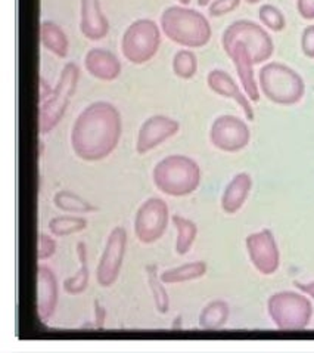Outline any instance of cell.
<instances>
[{
  "instance_id": "1",
  "label": "cell",
  "mask_w": 314,
  "mask_h": 353,
  "mask_svg": "<svg viewBox=\"0 0 314 353\" xmlns=\"http://www.w3.org/2000/svg\"><path fill=\"white\" fill-rule=\"evenodd\" d=\"M121 116L112 103L96 101L80 112L71 130V147L85 161L107 159L117 148Z\"/></svg>"
},
{
  "instance_id": "2",
  "label": "cell",
  "mask_w": 314,
  "mask_h": 353,
  "mask_svg": "<svg viewBox=\"0 0 314 353\" xmlns=\"http://www.w3.org/2000/svg\"><path fill=\"white\" fill-rule=\"evenodd\" d=\"M160 24L167 39L185 48H204L213 34L208 19L198 10L185 6L167 8Z\"/></svg>"
},
{
  "instance_id": "3",
  "label": "cell",
  "mask_w": 314,
  "mask_h": 353,
  "mask_svg": "<svg viewBox=\"0 0 314 353\" xmlns=\"http://www.w3.org/2000/svg\"><path fill=\"white\" fill-rule=\"evenodd\" d=\"M152 181L161 192L171 196L192 194L201 182L200 165L186 155H169L156 163Z\"/></svg>"
},
{
  "instance_id": "4",
  "label": "cell",
  "mask_w": 314,
  "mask_h": 353,
  "mask_svg": "<svg viewBox=\"0 0 314 353\" xmlns=\"http://www.w3.org/2000/svg\"><path fill=\"white\" fill-rule=\"evenodd\" d=\"M260 88L266 98L279 105H294L304 97V80L280 62H269L260 70Z\"/></svg>"
},
{
  "instance_id": "5",
  "label": "cell",
  "mask_w": 314,
  "mask_h": 353,
  "mask_svg": "<svg viewBox=\"0 0 314 353\" xmlns=\"http://www.w3.org/2000/svg\"><path fill=\"white\" fill-rule=\"evenodd\" d=\"M269 315L282 331L304 330L313 316L310 299L295 292L275 293L267 302Z\"/></svg>"
},
{
  "instance_id": "6",
  "label": "cell",
  "mask_w": 314,
  "mask_h": 353,
  "mask_svg": "<svg viewBox=\"0 0 314 353\" xmlns=\"http://www.w3.org/2000/svg\"><path fill=\"white\" fill-rule=\"evenodd\" d=\"M80 79V70L74 62H68L61 72V79L56 88L52 92V95L40 103L39 108V132L41 134L50 133L58 123L64 117L67 111L68 102L74 95L77 89V83Z\"/></svg>"
},
{
  "instance_id": "7",
  "label": "cell",
  "mask_w": 314,
  "mask_h": 353,
  "mask_svg": "<svg viewBox=\"0 0 314 353\" xmlns=\"http://www.w3.org/2000/svg\"><path fill=\"white\" fill-rule=\"evenodd\" d=\"M161 45L160 27L152 19H136L125 28L121 39V52L132 64H145L155 57Z\"/></svg>"
},
{
  "instance_id": "8",
  "label": "cell",
  "mask_w": 314,
  "mask_h": 353,
  "mask_svg": "<svg viewBox=\"0 0 314 353\" xmlns=\"http://www.w3.org/2000/svg\"><path fill=\"white\" fill-rule=\"evenodd\" d=\"M222 45L224 50L233 45H242L249 52L254 64H261V62L270 59L275 50L273 40L267 31L253 21L247 19L236 21L224 30Z\"/></svg>"
},
{
  "instance_id": "9",
  "label": "cell",
  "mask_w": 314,
  "mask_h": 353,
  "mask_svg": "<svg viewBox=\"0 0 314 353\" xmlns=\"http://www.w3.org/2000/svg\"><path fill=\"white\" fill-rule=\"evenodd\" d=\"M169 207L165 201L152 196L146 200L134 217V234L143 244H152L164 235L169 225Z\"/></svg>"
},
{
  "instance_id": "10",
  "label": "cell",
  "mask_w": 314,
  "mask_h": 353,
  "mask_svg": "<svg viewBox=\"0 0 314 353\" xmlns=\"http://www.w3.org/2000/svg\"><path fill=\"white\" fill-rule=\"evenodd\" d=\"M251 132L244 120L235 116H220L214 120L209 139L216 148L224 152H238L249 143Z\"/></svg>"
},
{
  "instance_id": "11",
  "label": "cell",
  "mask_w": 314,
  "mask_h": 353,
  "mask_svg": "<svg viewBox=\"0 0 314 353\" xmlns=\"http://www.w3.org/2000/svg\"><path fill=\"white\" fill-rule=\"evenodd\" d=\"M127 245V232L123 226L114 228L96 269V279L101 287H111L117 281Z\"/></svg>"
},
{
  "instance_id": "12",
  "label": "cell",
  "mask_w": 314,
  "mask_h": 353,
  "mask_svg": "<svg viewBox=\"0 0 314 353\" xmlns=\"http://www.w3.org/2000/svg\"><path fill=\"white\" fill-rule=\"evenodd\" d=\"M247 250L251 263L260 274L273 275L280 265L279 247L270 230H263L247 236Z\"/></svg>"
},
{
  "instance_id": "13",
  "label": "cell",
  "mask_w": 314,
  "mask_h": 353,
  "mask_svg": "<svg viewBox=\"0 0 314 353\" xmlns=\"http://www.w3.org/2000/svg\"><path fill=\"white\" fill-rule=\"evenodd\" d=\"M179 129V123L167 116H152L146 119L138 133L136 151L140 155L146 154L155 147H158L164 141L174 137Z\"/></svg>"
},
{
  "instance_id": "14",
  "label": "cell",
  "mask_w": 314,
  "mask_h": 353,
  "mask_svg": "<svg viewBox=\"0 0 314 353\" xmlns=\"http://www.w3.org/2000/svg\"><path fill=\"white\" fill-rule=\"evenodd\" d=\"M207 83H208V88L213 92H216L217 95L233 99L238 105L242 108L245 117L249 121L254 120L255 114L249 103V98L247 97V93H244L239 89L238 83L233 80L232 76L229 74V72H226L223 70H213L207 77Z\"/></svg>"
},
{
  "instance_id": "15",
  "label": "cell",
  "mask_w": 314,
  "mask_h": 353,
  "mask_svg": "<svg viewBox=\"0 0 314 353\" xmlns=\"http://www.w3.org/2000/svg\"><path fill=\"white\" fill-rule=\"evenodd\" d=\"M58 281L49 266L37 268V314L39 318L48 323L54 315L58 305Z\"/></svg>"
},
{
  "instance_id": "16",
  "label": "cell",
  "mask_w": 314,
  "mask_h": 353,
  "mask_svg": "<svg viewBox=\"0 0 314 353\" xmlns=\"http://www.w3.org/2000/svg\"><path fill=\"white\" fill-rule=\"evenodd\" d=\"M224 52L230 57V59L233 61L239 80H240V83H242L244 92L247 93L249 101L258 102L260 92H258V85H257L255 76H254V65L255 64H254L253 58H251L249 52L242 45H233L232 48H229Z\"/></svg>"
},
{
  "instance_id": "17",
  "label": "cell",
  "mask_w": 314,
  "mask_h": 353,
  "mask_svg": "<svg viewBox=\"0 0 314 353\" xmlns=\"http://www.w3.org/2000/svg\"><path fill=\"white\" fill-rule=\"evenodd\" d=\"M81 34L89 40H101L107 37L109 24L103 15L99 0H81Z\"/></svg>"
},
{
  "instance_id": "18",
  "label": "cell",
  "mask_w": 314,
  "mask_h": 353,
  "mask_svg": "<svg viewBox=\"0 0 314 353\" xmlns=\"http://www.w3.org/2000/svg\"><path fill=\"white\" fill-rule=\"evenodd\" d=\"M86 70L102 81H112L120 76L121 64L112 52L101 48L90 49L85 58Z\"/></svg>"
},
{
  "instance_id": "19",
  "label": "cell",
  "mask_w": 314,
  "mask_h": 353,
  "mask_svg": "<svg viewBox=\"0 0 314 353\" xmlns=\"http://www.w3.org/2000/svg\"><path fill=\"white\" fill-rule=\"evenodd\" d=\"M253 188V179L245 172L238 173L235 178L229 182L222 196V207L227 214H235L240 210L248 199L249 191Z\"/></svg>"
},
{
  "instance_id": "20",
  "label": "cell",
  "mask_w": 314,
  "mask_h": 353,
  "mask_svg": "<svg viewBox=\"0 0 314 353\" xmlns=\"http://www.w3.org/2000/svg\"><path fill=\"white\" fill-rule=\"evenodd\" d=\"M40 41L45 49L59 58H65L68 55V39L62 28L52 21H43L40 24Z\"/></svg>"
},
{
  "instance_id": "21",
  "label": "cell",
  "mask_w": 314,
  "mask_h": 353,
  "mask_svg": "<svg viewBox=\"0 0 314 353\" xmlns=\"http://www.w3.org/2000/svg\"><path fill=\"white\" fill-rule=\"evenodd\" d=\"M207 274V263L205 262H191L174 269H169L160 275L164 284H179L198 279Z\"/></svg>"
},
{
  "instance_id": "22",
  "label": "cell",
  "mask_w": 314,
  "mask_h": 353,
  "mask_svg": "<svg viewBox=\"0 0 314 353\" xmlns=\"http://www.w3.org/2000/svg\"><path fill=\"white\" fill-rule=\"evenodd\" d=\"M171 222L177 230V240H176V252L177 254L185 256L189 253L191 247L195 241L196 234H198V226L195 222L186 219L179 214H174L171 217Z\"/></svg>"
},
{
  "instance_id": "23",
  "label": "cell",
  "mask_w": 314,
  "mask_h": 353,
  "mask_svg": "<svg viewBox=\"0 0 314 353\" xmlns=\"http://www.w3.org/2000/svg\"><path fill=\"white\" fill-rule=\"evenodd\" d=\"M77 254L80 261V271L71 278H67L64 281V290L71 294L76 296L85 292L89 284V268H87V248L85 243H77Z\"/></svg>"
},
{
  "instance_id": "24",
  "label": "cell",
  "mask_w": 314,
  "mask_h": 353,
  "mask_svg": "<svg viewBox=\"0 0 314 353\" xmlns=\"http://www.w3.org/2000/svg\"><path fill=\"white\" fill-rule=\"evenodd\" d=\"M230 309L223 300H214L207 305L200 315V325L204 330H218L222 328L229 319Z\"/></svg>"
},
{
  "instance_id": "25",
  "label": "cell",
  "mask_w": 314,
  "mask_h": 353,
  "mask_svg": "<svg viewBox=\"0 0 314 353\" xmlns=\"http://www.w3.org/2000/svg\"><path fill=\"white\" fill-rule=\"evenodd\" d=\"M54 204L62 212H70V213H92L96 212V207L92 205L85 199H81L80 195L62 190L55 194L54 196Z\"/></svg>"
},
{
  "instance_id": "26",
  "label": "cell",
  "mask_w": 314,
  "mask_h": 353,
  "mask_svg": "<svg viewBox=\"0 0 314 353\" xmlns=\"http://www.w3.org/2000/svg\"><path fill=\"white\" fill-rule=\"evenodd\" d=\"M87 221L78 216H58L50 219L49 231L55 236H67L86 230Z\"/></svg>"
},
{
  "instance_id": "27",
  "label": "cell",
  "mask_w": 314,
  "mask_h": 353,
  "mask_svg": "<svg viewBox=\"0 0 314 353\" xmlns=\"http://www.w3.org/2000/svg\"><path fill=\"white\" fill-rule=\"evenodd\" d=\"M146 275H148V284H149L156 309H158L160 314H167L170 307V300H169V296H167V292L163 285L164 283L161 281L158 274H156V265L146 266Z\"/></svg>"
},
{
  "instance_id": "28",
  "label": "cell",
  "mask_w": 314,
  "mask_h": 353,
  "mask_svg": "<svg viewBox=\"0 0 314 353\" xmlns=\"http://www.w3.org/2000/svg\"><path fill=\"white\" fill-rule=\"evenodd\" d=\"M198 59L192 50L180 49L173 58V71L177 77L189 80L196 74Z\"/></svg>"
},
{
  "instance_id": "29",
  "label": "cell",
  "mask_w": 314,
  "mask_h": 353,
  "mask_svg": "<svg viewBox=\"0 0 314 353\" xmlns=\"http://www.w3.org/2000/svg\"><path fill=\"white\" fill-rule=\"evenodd\" d=\"M258 17L260 21L263 23L267 28H270L271 31H282L286 26V21L284 14L280 10L273 6V5H263L258 10Z\"/></svg>"
},
{
  "instance_id": "30",
  "label": "cell",
  "mask_w": 314,
  "mask_h": 353,
  "mask_svg": "<svg viewBox=\"0 0 314 353\" xmlns=\"http://www.w3.org/2000/svg\"><path fill=\"white\" fill-rule=\"evenodd\" d=\"M56 252V243L52 236L46 234H39L37 238V259L39 261H46Z\"/></svg>"
},
{
  "instance_id": "31",
  "label": "cell",
  "mask_w": 314,
  "mask_h": 353,
  "mask_svg": "<svg viewBox=\"0 0 314 353\" xmlns=\"http://www.w3.org/2000/svg\"><path fill=\"white\" fill-rule=\"evenodd\" d=\"M240 3V0H214L209 5L208 12L211 17H223L226 14H230L235 10Z\"/></svg>"
},
{
  "instance_id": "32",
  "label": "cell",
  "mask_w": 314,
  "mask_h": 353,
  "mask_svg": "<svg viewBox=\"0 0 314 353\" xmlns=\"http://www.w3.org/2000/svg\"><path fill=\"white\" fill-rule=\"evenodd\" d=\"M301 49L302 54H304L307 58H314V24L307 26L302 31V37H301Z\"/></svg>"
},
{
  "instance_id": "33",
  "label": "cell",
  "mask_w": 314,
  "mask_h": 353,
  "mask_svg": "<svg viewBox=\"0 0 314 353\" xmlns=\"http://www.w3.org/2000/svg\"><path fill=\"white\" fill-rule=\"evenodd\" d=\"M300 15L304 19H314V0H297Z\"/></svg>"
},
{
  "instance_id": "34",
  "label": "cell",
  "mask_w": 314,
  "mask_h": 353,
  "mask_svg": "<svg viewBox=\"0 0 314 353\" xmlns=\"http://www.w3.org/2000/svg\"><path fill=\"white\" fill-rule=\"evenodd\" d=\"M39 86H40V90H39V102L43 103L50 95H52V88L49 83L45 80V77H39Z\"/></svg>"
},
{
  "instance_id": "35",
  "label": "cell",
  "mask_w": 314,
  "mask_h": 353,
  "mask_svg": "<svg viewBox=\"0 0 314 353\" xmlns=\"http://www.w3.org/2000/svg\"><path fill=\"white\" fill-rule=\"evenodd\" d=\"M95 319H96V327L102 328L105 324V318H107V312H105V309L101 306L99 300H95Z\"/></svg>"
},
{
  "instance_id": "36",
  "label": "cell",
  "mask_w": 314,
  "mask_h": 353,
  "mask_svg": "<svg viewBox=\"0 0 314 353\" xmlns=\"http://www.w3.org/2000/svg\"><path fill=\"white\" fill-rule=\"evenodd\" d=\"M295 287L300 290L301 293H304L307 296H310L311 299H314V281L313 283H307V284H301V283H294Z\"/></svg>"
},
{
  "instance_id": "37",
  "label": "cell",
  "mask_w": 314,
  "mask_h": 353,
  "mask_svg": "<svg viewBox=\"0 0 314 353\" xmlns=\"http://www.w3.org/2000/svg\"><path fill=\"white\" fill-rule=\"evenodd\" d=\"M196 2L200 6H208V5H211L214 0H196Z\"/></svg>"
},
{
  "instance_id": "38",
  "label": "cell",
  "mask_w": 314,
  "mask_h": 353,
  "mask_svg": "<svg viewBox=\"0 0 314 353\" xmlns=\"http://www.w3.org/2000/svg\"><path fill=\"white\" fill-rule=\"evenodd\" d=\"M245 2H247V3H249V5H255V3H258V2H260V0H245Z\"/></svg>"
},
{
  "instance_id": "39",
  "label": "cell",
  "mask_w": 314,
  "mask_h": 353,
  "mask_svg": "<svg viewBox=\"0 0 314 353\" xmlns=\"http://www.w3.org/2000/svg\"><path fill=\"white\" fill-rule=\"evenodd\" d=\"M180 3H183V5H189L191 3V0H179Z\"/></svg>"
}]
</instances>
